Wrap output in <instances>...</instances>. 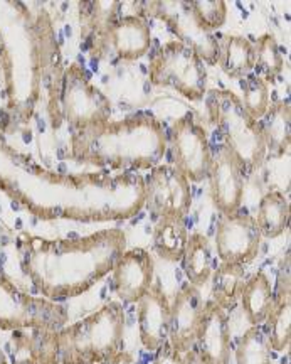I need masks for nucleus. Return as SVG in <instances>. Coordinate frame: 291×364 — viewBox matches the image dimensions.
Here are the masks:
<instances>
[{
    "instance_id": "nucleus-26",
    "label": "nucleus",
    "mask_w": 291,
    "mask_h": 364,
    "mask_svg": "<svg viewBox=\"0 0 291 364\" xmlns=\"http://www.w3.org/2000/svg\"><path fill=\"white\" fill-rule=\"evenodd\" d=\"M254 54H256V61H254V70L258 71L256 76L265 80L268 85L273 83L285 68L283 53H281L275 36H259L256 43H254Z\"/></svg>"
},
{
    "instance_id": "nucleus-9",
    "label": "nucleus",
    "mask_w": 291,
    "mask_h": 364,
    "mask_svg": "<svg viewBox=\"0 0 291 364\" xmlns=\"http://www.w3.org/2000/svg\"><path fill=\"white\" fill-rule=\"evenodd\" d=\"M147 9L148 12L165 22L168 29L177 36V41L192 48L202 61L209 65H217L219 39L199 27L190 11V2H152Z\"/></svg>"
},
{
    "instance_id": "nucleus-21",
    "label": "nucleus",
    "mask_w": 291,
    "mask_h": 364,
    "mask_svg": "<svg viewBox=\"0 0 291 364\" xmlns=\"http://www.w3.org/2000/svg\"><path fill=\"white\" fill-rule=\"evenodd\" d=\"M256 225L261 236L278 238L290 226V203L281 191H270L261 198L258 208Z\"/></svg>"
},
{
    "instance_id": "nucleus-18",
    "label": "nucleus",
    "mask_w": 291,
    "mask_h": 364,
    "mask_svg": "<svg viewBox=\"0 0 291 364\" xmlns=\"http://www.w3.org/2000/svg\"><path fill=\"white\" fill-rule=\"evenodd\" d=\"M241 306L246 314L249 324L261 326L266 322L273 306H275V292H273L271 282L265 272L254 273L249 277L241 290Z\"/></svg>"
},
{
    "instance_id": "nucleus-14",
    "label": "nucleus",
    "mask_w": 291,
    "mask_h": 364,
    "mask_svg": "<svg viewBox=\"0 0 291 364\" xmlns=\"http://www.w3.org/2000/svg\"><path fill=\"white\" fill-rule=\"evenodd\" d=\"M195 346L206 364H229L231 361L229 317L214 300H209L204 306Z\"/></svg>"
},
{
    "instance_id": "nucleus-22",
    "label": "nucleus",
    "mask_w": 291,
    "mask_h": 364,
    "mask_svg": "<svg viewBox=\"0 0 291 364\" xmlns=\"http://www.w3.org/2000/svg\"><path fill=\"white\" fill-rule=\"evenodd\" d=\"M259 124H261L263 135H265L266 149L275 152L276 156H283L290 149L291 140L290 103L286 100H281V102L270 105Z\"/></svg>"
},
{
    "instance_id": "nucleus-17",
    "label": "nucleus",
    "mask_w": 291,
    "mask_h": 364,
    "mask_svg": "<svg viewBox=\"0 0 291 364\" xmlns=\"http://www.w3.org/2000/svg\"><path fill=\"white\" fill-rule=\"evenodd\" d=\"M121 6L116 2H89L81 4V27L83 36L93 51L99 56L106 49L108 31L118 17Z\"/></svg>"
},
{
    "instance_id": "nucleus-32",
    "label": "nucleus",
    "mask_w": 291,
    "mask_h": 364,
    "mask_svg": "<svg viewBox=\"0 0 291 364\" xmlns=\"http://www.w3.org/2000/svg\"><path fill=\"white\" fill-rule=\"evenodd\" d=\"M182 364H206V363H204L201 354L197 353V349L192 348V349H189L184 356H182Z\"/></svg>"
},
{
    "instance_id": "nucleus-5",
    "label": "nucleus",
    "mask_w": 291,
    "mask_h": 364,
    "mask_svg": "<svg viewBox=\"0 0 291 364\" xmlns=\"http://www.w3.org/2000/svg\"><path fill=\"white\" fill-rule=\"evenodd\" d=\"M148 80L153 86L172 88L182 97L199 102L207 93V71L192 48L180 41H168L148 63Z\"/></svg>"
},
{
    "instance_id": "nucleus-12",
    "label": "nucleus",
    "mask_w": 291,
    "mask_h": 364,
    "mask_svg": "<svg viewBox=\"0 0 291 364\" xmlns=\"http://www.w3.org/2000/svg\"><path fill=\"white\" fill-rule=\"evenodd\" d=\"M202 294L197 287L184 285L175 294L170 304V329H168V344L184 356L195 346L199 324L204 314Z\"/></svg>"
},
{
    "instance_id": "nucleus-23",
    "label": "nucleus",
    "mask_w": 291,
    "mask_h": 364,
    "mask_svg": "<svg viewBox=\"0 0 291 364\" xmlns=\"http://www.w3.org/2000/svg\"><path fill=\"white\" fill-rule=\"evenodd\" d=\"M189 243V231L184 220L162 218L153 235V248L167 262H179L184 258Z\"/></svg>"
},
{
    "instance_id": "nucleus-6",
    "label": "nucleus",
    "mask_w": 291,
    "mask_h": 364,
    "mask_svg": "<svg viewBox=\"0 0 291 364\" xmlns=\"http://www.w3.org/2000/svg\"><path fill=\"white\" fill-rule=\"evenodd\" d=\"M59 108L75 130L111 120V103L89 80L81 65L72 63L65 70L59 88Z\"/></svg>"
},
{
    "instance_id": "nucleus-30",
    "label": "nucleus",
    "mask_w": 291,
    "mask_h": 364,
    "mask_svg": "<svg viewBox=\"0 0 291 364\" xmlns=\"http://www.w3.org/2000/svg\"><path fill=\"white\" fill-rule=\"evenodd\" d=\"M153 364H182V354L177 353L168 341L155 351V359Z\"/></svg>"
},
{
    "instance_id": "nucleus-8",
    "label": "nucleus",
    "mask_w": 291,
    "mask_h": 364,
    "mask_svg": "<svg viewBox=\"0 0 291 364\" xmlns=\"http://www.w3.org/2000/svg\"><path fill=\"white\" fill-rule=\"evenodd\" d=\"M172 150L175 169L189 182H201L207 177L212 161V149L207 132L192 113L177 118L172 125Z\"/></svg>"
},
{
    "instance_id": "nucleus-27",
    "label": "nucleus",
    "mask_w": 291,
    "mask_h": 364,
    "mask_svg": "<svg viewBox=\"0 0 291 364\" xmlns=\"http://www.w3.org/2000/svg\"><path fill=\"white\" fill-rule=\"evenodd\" d=\"M238 364H271V346L261 326H251L241 336L236 348Z\"/></svg>"
},
{
    "instance_id": "nucleus-25",
    "label": "nucleus",
    "mask_w": 291,
    "mask_h": 364,
    "mask_svg": "<svg viewBox=\"0 0 291 364\" xmlns=\"http://www.w3.org/2000/svg\"><path fill=\"white\" fill-rule=\"evenodd\" d=\"M268 322V343L273 351H285L290 348L291 339V295L290 287L286 284L281 289L280 297L275 299Z\"/></svg>"
},
{
    "instance_id": "nucleus-16",
    "label": "nucleus",
    "mask_w": 291,
    "mask_h": 364,
    "mask_svg": "<svg viewBox=\"0 0 291 364\" xmlns=\"http://www.w3.org/2000/svg\"><path fill=\"white\" fill-rule=\"evenodd\" d=\"M152 46V31L142 16H120L108 31L106 48L123 61H136L148 53Z\"/></svg>"
},
{
    "instance_id": "nucleus-4",
    "label": "nucleus",
    "mask_w": 291,
    "mask_h": 364,
    "mask_svg": "<svg viewBox=\"0 0 291 364\" xmlns=\"http://www.w3.org/2000/svg\"><path fill=\"white\" fill-rule=\"evenodd\" d=\"M206 107L209 118L222 136V145L231 150L244 174L256 172L268 154L261 124L249 115L241 98L229 90L207 91Z\"/></svg>"
},
{
    "instance_id": "nucleus-7",
    "label": "nucleus",
    "mask_w": 291,
    "mask_h": 364,
    "mask_svg": "<svg viewBox=\"0 0 291 364\" xmlns=\"http://www.w3.org/2000/svg\"><path fill=\"white\" fill-rule=\"evenodd\" d=\"M145 204L162 218L184 220L192 206L190 182L174 166L158 164L143 181Z\"/></svg>"
},
{
    "instance_id": "nucleus-3",
    "label": "nucleus",
    "mask_w": 291,
    "mask_h": 364,
    "mask_svg": "<svg viewBox=\"0 0 291 364\" xmlns=\"http://www.w3.org/2000/svg\"><path fill=\"white\" fill-rule=\"evenodd\" d=\"M125 311L120 302L99 307L57 332L43 331L29 339V356L49 364H97L121 351Z\"/></svg>"
},
{
    "instance_id": "nucleus-31",
    "label": "nucleus",
    "mask_w": 291,
    "mask_h": 364,
    "mask_svg": "<svg viewBox=\"0 0 291 364\" xmlns=\"http://www.w3.org/2000/svg\"><path fill=\"white\" fill-rule=\"evenodd\" d=\"M97 364H135V359L131 356L130 353L126 351H118L113 354V356L106 358L104 361L101 363H97Z\"/></svg>"
},
{
    "instance_id": "nucleus-34",
    "label": "nucleus",
    "mask_w": 291,
    "mask_h": 364,
    "mask_svg": "<svg viewBox=\"0 0 291 364\" xmlns=\"http://www.w3.org/2000/svg\"><path fill=\"white\" fill-rule=\"evenodd\" d=\"M0 364H9V358L6 356V353L0 349Z\"/></svg>"
},
{
    "instance_id": "nucleus-24",
    "label": "nucleus",
    "mask_w": 291,
    "mask_h": 364,
    "mask_svg": "<svg viewBox=\"0 0 291 364\" xmlns=\"http://www.w3.org/2000/svg\"><path fill=\"white\" fill-rule=\"evenodd\" d=\"M212 300L217 306L226 309L238 302L241 290L246 284V270L238 263H221L212 272Z\"/></svg>"
},
{
    "instance_id": "nucleus-11",
    "label": "nucleus",
    "mask_w": 291,
    "mask_h": 364,
    "mask_svg": "<svg viewBox=\"0 0 291 364\" xmlns=\"http://www.w3.org/2000/svg\"><path fill=\"white\" fill-rule=\"evenodd\" d=\"M207 177L212 203L221 215H233L239 211L244 198V172L231 150H227L224 145L212 150Z\"/></svg>"
},
{
    "instance_id": "nucleus-1",
    "label": "nucleus",
    "mask_w": 291,
    "mask_h": 364,
    "mask_svg": "<svg viewBox=\"0 0 291 364\" xmlns=\"http://www.w3.org/2000/svg\"><path fill=\"white\" fill-rule=\"evenodd\" d=\"M125 241L120 230H103L76 240L26 236L21 245L22 268L44 297H75L113 270L125 252Z\"/></svg>"
},
{
    "instance_id": "nucleus-10",
    "label": "nucleus",
    "mask_w": 291,
    "mask_h": 364,
    "mask_svg": "<svg viewBox=\"0 0 291 364\" xmlns=\"http://www.w3.org/2000/svg\"><path fill=\"white\" fill-rule=\"evenodd\" d=\"M261 238V231L251 215L241 211L222 215L216 228V248L221 263L246 265L253 262L259 253Z\"/></svg>"
},
{
    "instance_id": "nucleus-15",
    "label": "nucleus",
    "mask_w": 291,
    "mask_h": 364,
    "mask_svg": "<svg viewBox=\"0 0 291 364\" xmlns=\"http://www.w3.org/2000/svg\"><path fill=\"white\" fill-rule=\"evenodd\" d=\"M170 329V302L162 285L153 282L150 290L138 300L140 341L147 351L155 353L168 341Z\"/></svg>"
},
{
    "instance_id": "nucleus-19",
    "label": "nucleus",
    "mask_w": 291,
    "mask_h": 364,
    "mask_svg": "<svg viewBox=\"0 0 291 364\" xmlns=\"http://www.w3.org/2000/svg\"><path fill=\"white\" fill-rule=\"evenodd\" d=\"M184 272L189 284L201 287L211 280L212 272L216 270V258H214L212 245L207 236L202 233L189 235V243L184 253Z\"/></svg>"
},
{
    "instance_id": "nucleus-13",
    "label": "nucleus",
    "mask_w": 291,
    "mask_h": 364,
    "mask_svg": "<svg viewBox=\"0 0 291 364\" xmlns=\"http://www.w3.org/2000/svg\"><path fill=\"white\" fill-rule=\"evenodd\" d=\"M155 262L145 248L126 250L113 267L115 290L123 302L138 304V300L153 285Z\"/></svg>"
},
{
    "instance_id": "nucleus-2",
    "label": "nucleus",
    "mask_w": 291,
    "mask_h": 364,
    "mask_svg": "<svg viewBox=\"0 0 291 364\" xmlns=\"http://www.w3.org/2000/svg\"><path fill=\"white\" fill-rule=\"evenodd\" d=\"M70 150L76 162L86 166L148 171L165 156L167 134L158 118L131 115L75 130Z\"/></svg>"
},
{
    "instance_id": "nucleus-29",
    "label": "nucleus",
    "mask_w": 291,
    "mask_h": 364,
    "mask_svg": "<svg viewBox=\"0 0 291 364\" xmlns=\"http://www.w3.org/2000/svg\"><path fill=\"white\" fill-rule=\"evenodd\" d=\"M190 11L195 22L206 33H212L224 26L227 17L224 0H195V2H190Z\"/></svg>"
},
{
    "instance_id": "nucleus-20",
    "label": "nucleus",
    "mask_w": 291,
    "mask_h": 364,
    "mask_svg": "<svg viewBox=\"0 0 291 364\" xmlns=\"http://www.w3.org/2000/svg\"><path fill=\"white\" fill-rule=\"evenodd\" d=\"M254 43L243 36H224L219 41V66L229 78H244L254 70Z\"/></svg>"
},
{
    "instance_id": "nucleus-33",
    "label": "nucleus",
    "mask_w": 291,
    "mask_h": 364,
    "mask_svg": "<svg viewBox=\"0 0 291 364\" xmlns=\"http://www.w3.org/2000/svg\"><path fill=\"white\" fill-rule=\"evenodd\" d=\"M16 364H49V363L40 361V359L34 358V356H27V358H24V359H21V361H17Z\"/></svg>"
},
{
    "instance_id": "nucleus-28",
    "label": "nucleus",
    "mask_w": 291,
    "mask_h": 364,
    "mask_svg": "<svg viewBox=\"0 0 291 364\" xmlns=\"http://www.w3.org/2000/svg\"><path fill=\"white\" fill-rule=\"evenodd\" d=\"M243 88V102L246 112L251 115L254 120H261L265 117V113L270 108V85L265 80H261L259 76L253 75L248 76L246 80L241 85Z\"/></svg>"
}]
</instances>
